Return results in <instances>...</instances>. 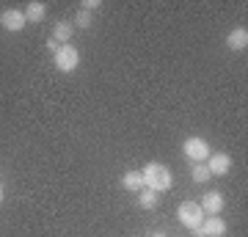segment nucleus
<instances>
[{
  "label": "nucleus",
  "mask_w": 248,
  "mask_h": 237,
  "mask_svg": "<svg viewBox=\"0 0 248 237\" xmlns=\"http://www.w3.org/2000/svg\"><path fill=\"white\" fill-rule=\"evenodd\" d=\"M141 174H143V185H146L149 190H155V193L169 190L171 185H174V176H171L169 166H163V163H149Z\"/></svg>",
  "instance_id": "nucleus-1"
},
{
  "label": "nucleus",
  "mask_w": 248,
  "mask_h": 237,
  "mask_svg": "<svg viewBox=\"0 0 248 237\" xmlns=\"http://www.w3.org/2000/svg\"><path fill=\"white\" fill-rule=\"evenodd\" d=\"M53 61H55V69L63 72V75L75 72V69H78V63H80L78 47H75V44H61V47H58V53L53 55Z\"/></svg>",
  "instance_id": "nucleus-2"
},
{
  "label": "nucleus",
  "mask_w": 248,
  "mask_h": 237,
  "mask_svg": "<svg viewBox=\"0 0 248 237\" xmlns=\"http://www.w3.org/2000/svg\"><path fill=\"white\" fill-rule=\"evenodd\" d=\"M177 215H179V223L185 229H199L202 226V221H204V210H202V204L199 202H182L179 204V210H177Z\"/></svg>",
  "instance_id": "nucleus-3"
},
{
  "label": "nucleus",
  "mask_w": 248,
  "mask_h": 237,
  "mask_svg": "<svg viewBox=\"0 0 248 237\" xmlns=\"http://www.w3.org/2000/svg\"><path fill=\"white\" fill-rule=\"evenodd\" d=\"M182 152H185V158L190 160V163H207V158L213 155V152H210V143L204 138H199V135L187 138L185 143H182Z\"/></svg>",
  "instance_id": "nucleus-4"
},
{
  "label": "nucleus",
  "mask_w": 248,
  "mask_h": 237,
  "mask_svg": "<svg viewBox=\"0 0 248 237\" xmlns=\"http://www.w3.org/2000/svg\"><path fill=\"white\" fill-rule=\"evenodd\" d=\"M193 237H223L226 235V221L221 215H204L202 226L190 232Z\"/></svg>",
  "instance_id": "nucleus-5"
},
{
  "label": "nucleus",
  "mask_w": 248,
  "mask_h": 237,
  "mask_svg": "<svg viewBox=\"0 0 248 237\" xmlns=\"http://www.w3.org/2000/svg\"><path fill=\"white\" fill-rule=\"evenodd\" d=\"M0 25L6 28L9 33H17V31H22V28L28 25V19H25V11H17V9H9V11H3V14H0Z\"/></svg>",
  "instance_id": "nucleus-6"
},
{
  "label": "nucleus",
  "mask_w": 248,
  "mask_h": 237,
  "mask_svg": "<svg viewBox=\"0 0 248 237\" xmlns=\"http://www.w3.org/2000/svg\"><path fill=\"white\" fill-rule=\"evenodd\" d=\"M207 168H210V176H226L232 168V158L226 152H215L207 158Z\"/></svg>",
  "instance_id": "nucleus-7"
},
{
  "label": "nucleus",
  "mask_w": 248,
  "mask_h": 237,
  "mask_svg": "<svg viewBox=\"0 0 248 237\" xmlns=\"http://www.w3.org/2000/svg\"><path fill=\"white\" fill-rule=\"evenodd\" d=\"M199 204H202L204 215H221V210H223V204H226V199H223L221 190H207V193H204V199H202Z\"/></svg>",
  "instance_id": "nucleus-8"
},
{
  "label": "nucleus",
  "mask_w": 248,
  "mask_h": 237,
  "mask_svg": "<svg viewBox=\"0 0 248 237\" xmlns=\"http://www.w3.org/2000/svg\"><path fill=\"white\" fill-rule=\"evenodd\" d=\"M122 188L124 190H130V193H141L143 188V174L141 171H124V176H122Z\"/></svg>",
  "instance_id": "nucleus-9"
},
{
  "label": "nucleus",
  "mask_w": 248,
  "mask_h": 237,
  "mask_svg": "<svg viewBox=\"0 0 248 237\" xmlns=\"http://www.w3.org/2000/svg\"><path fill=\"white\" fill-rule=\"evenodd\" d=\"M226 47H229V50H246L248 47V31L246 28H234V31H232L229 36H226Z\"/></svg>",
  "instance_id": "nucleus-10"
},
{
  "label": "nucleus",
  "mask_w": 248,
  "mask_h": 237,
  "mask_svg": "<svg viewBox=\"0 0 248 237\" xmlns=\"http://www.w3.org/2000/svg\"><path fill=\"white\" fill-rule=\"evenodd\" d=\"M72 31H75V25H72V22H66V19H61V22H55V25H53V39L58 44H69Z\"/></svg>",
  "instance_id": "nucleus-11"
},
{
  "label": "nucleus",
  "mask_w": 248,
  "mask_h": 237,
  "mask_svg": "<svg viewBox=\"0 0 248 237\" xmlns=\"http://www.w3.org/2000/svg\"><path fill=\"white\" fill-rule=\"evenodd\" d=\"M47 17V6L45 3H39V0H31L25 9V19L28 22H42V19Z\"/></svg>",
  "instance_id": "nucleus-12"
},
{
  "label": "nucleus",
  "mask_w": 248,
  "mask_h": 237,
  "mask_svg": "<svg viewBox=\"0 0 248 237\" xmlns=\"http://www.w3.org/2000/svg\"><path fill=\"white\" fill-rule=\"evenodd\" d=\"M157 204H160V196L155 193V190L143 188L141 193H138V207H141V210H155Z\"/></svg>",
  "instance_id": "nucleus-13"
},
{
  "label": "nucleus",
  "mask_w": 248,
  "mask_h": 237,
  "mask_svg": "<svg viewBox=\"0 0 248 237\" xmlns=\"http://www.w3.org/2000/svg\"><path fill=\"white\" fill-rule=\"evenodd\" d=\"M190 179H193L196 185L207 182V179H210V168H207V163H193V166H190Z\"/></svg>",
  "instance_id": "nucleus-14"
},
{
  "label": "nucleus",
  "mask_w": 248,
  "mask_h": 237,
  "mask_svg": "<svg viewBox=\"0 0 248 237\" xmlns=\"http://www.w3.org/2000/svg\"><path fill=\"white\" fill-rule=\"evenodd\" d=\"M91 22H94V17H91L89 11L80 9L78 14H75V22H72V25H75V28H83V31H86V28H91Z\"/></svg>",
  "instance_id": "nucleus-15"
},
{
  "label": "nucleus",
  "mask_w": 248,
  "mask_h": 237,
  "mask_svg": "<svg viewBox=\"0 0 248 237\" xmlns=\"http://www.w3.org/2000/svg\"><path fill=\"white\" fill-rule=\"evenodd\" d=\"M80 9H83V11H89V14H91V11H97V9H99V0H86V3L80 6Z\"/></svg>",
  "instance_id": "nucleus-16"
},
{
  "label": "nucleus",
  "mask_w": 248,
  "mask_h": 237,
  "mask_svg": "<svg viewBox=\"0 0 248 237\" xmlns=\"http://www.w3.org/2000/svg\"><path fill=\"white\" fill-rule=\"evenodd\" d=\"M58 47H61V44H58V42H55V39H50V42H47V50H50V53H58Z\"/></svg>",
  "instance_id": "nucleus-17"
},
{
  "label": "nucleus",
  "mask_w": 248,
  "mask_h": 237,
  "mask_svg": "<svg viewBox=\"0 0 248 237\" xmlns=\"http://www.w3.org/2000/svg\"><path fill=\"white\" fill-rule=\"evenodd\" d=\"M152 237H169V235H166V232H155Z\"/></svg>",
  "instance_id": "nucleus-18"
},
{
  "label": "nucleus",
  "mask_w": 248,
  "mask_h": 237,
  "mask_svg": "<svg viewBox=\"0 0 248 237\" xmlns=\"http://www.w3.org/2000/svg\"><path fill=\"white\" fill-rule=\"evenodd\" d=\"M3 196H6V193H3V185H0V204H3Z\"/></svg>",
  "instance_id": "nucleus-19"
}]
</instances>
